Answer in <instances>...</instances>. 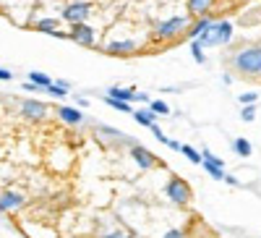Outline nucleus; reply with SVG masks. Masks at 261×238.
Wrapping results in <instances>:
<instances>
[{"label":"nucleus","instance_id":"c756f323","mask_svg":"<svg viewBox=\"0 0 261 238\" xmlns=\"http://www.w3.org/2000/svg\"><path fill=\"white\" fill-rule=\"evenodd\" d=\"M134 100L136 102H149V94L146 92H134Z\"/></svg>","mask_w":261,"mask_h":238},{"label":"nucleus","instance_id":"2eb2a0df","mask_svg":"<svg viewBox=\"0 0 261 238\" xmlns=\"http://www.w3.org/2000/svg\"><path fill=\"white\" fill-rule=\"evenodd\" d=\"M214 0H188V11L193 16H206V11L212 8Z\"/></svg>","mask_w":261,"mask_h":238},{"label":"nucleus","instance_id":"f3484780","mask_svg":"<svg viewBox=\"0 0 261 238\" xmlns=\"http://www.w3.org/2000/svg\"><path fill=\"white\" fill-rule=\"evenodd\" d=\"M232 149H235V152L241 155V157H248V155L253 152V149H251V141H248L246 136H238V139L232 141Z\"/></svg>","mask_w":261,"mask_h":238},{"label":"nucleus","instance_id":"20e7f679","mask_svg":"<svg viewBox=\"0 0 261 238\" xmlns=\"http://www.w3.org/2000/svg\"><path fill=\"white\" fill-rule=\"evenodd\" d=\"M165 194H167V199L170 202H175L178 207H186L191 202V186L183 181V178H170V183L165 186Z\"/></svg>","mask_w":261,"mask_h":238},{"label":"nucleus","instance_id":"39448f33","mask_svg":"<svg viewBox=\"0 0 261 238\" xmlns=\"http://www.w3.org/2000/svg\"><path fill=\"white\" fill-rule=\"evenodd\" d=\"M201 168L209 173L214 181H222L225 178V162H222V157L212 155L209 149H204V152H201Z\"/></svg>","mask_w":261,"mask_h":238},{"label":"nucleus","instance_id":"1a4fd4ad","mask_svg":"<svg viewBox=\"0 0 261 238\" xmlns=\"http://www.w3.org/2000/svg\"><path fill=\"white\" fill-rule=\"evenodd\" d=\"M130 157L136 160V165H139L141 170H149V168L157 165V157L151 155L146 147H141V144H134V147H130Z\"/></svg>","mask_w":261,"mask_h":238},{"label":"nucleus","instance_id":"f704fd0d","mask_svg":"<svg viewBox=\"0 0 261 238\" xmlns=\"http://www.w3.org/2000/svg\"><path fill=\"white\" fill-rule=\"evenodd\" d=\"M167 147H170V149H175V152H180V144H178V141H172V139H167Z\"/></svg>","mask_w":261,"mask_h":238},{"label":"nucleus","instance_id":"b1692460","mask_svg":"<svg viewBox=\"0 0 261 238\" xmlns=\"http://www.w3.org/2000/svg\"><path fill=\"white\" fill-rule=\"evenodd\" d=\"M191 55H193V60L199 63V66H201V63L206 60V55H204V47H201L196 39H191Z\"/></svg>","mask_w":261,"mask_h":238},{"label":"nucleus","instance_id":"4468645a","mask_svg":"<svg viewBox=\"0 0 261 238\" xmlns=\"http://www.w3.org/2000/svg\"><path fill=\"white\" fill-rule=\"evenodd\" d=\"M134 92H136V89H123V86H110V89H107V97L120 100V102H134Z\"/></svg>","mask_w":261,"mask_h":238},{"label":"nucleus","instance_id":"c85d7f7f","mask_svg":"<svg viewBox=\"0 0 261 238\" xmlns=\"http://www.w3.org/2000/svg\"><path fill=\"white\" fill-rule=\"evenodd\" d=\"M162 238H183V230H180V228H172V230H167Z\"/></svg>","mask_w":261,"mask_h":238},{"label":"nucleus","instance_id":"9d476101","mask_svg":"<svg viewBox=\"0 0 261 238\" xmlns=\"http://www.w3.org/2000/svg\"><path fill=\"white\" fill-rule=\"evenodd\" d=\"M136 42L134 39H113V42H107L105 45V53H110V55H130V53H136Z\"/></svg>","mask_w":261,"mask_h":238},{"label":"nucleus","instance_id":"ddd939ff","mask_svg":"<svg viewBox=\"0 0 261 238\" xmlns=\"http://www.w3.org/2000/svg\"><path fill=\"white\" fill-rule=\"evenodd\" d=\"M209 24H212V21H209L206 16H199V21H196V24H191L186 34H188L191 39H199V37H201V34H204V32L209 29Z\"/></svg>","mask_w":261,"mask_h":238},{"label":"nucleus","instance_id":"f8f14e48","mask_svg":"<svg viewBox=\"0 0 261 238\" xmlns=\"http://www.w3.org/2000/svg\"><path fill=\"white\" fill-rule=\"evenodd\" d=\"M58 118H60L63 123H68V126H79V123L84 121V115H81L79 107H58Z\"/></svg>","mask_w":261,"mask_h":238},{"label":"nucleus","instance_id":"473e14b6","mask_svg":"<svg viewBox=\"0 0 261 238\" xmlns=\"http://www.w3.org/2000/svg\"><path fill=\"white\" fill-rule=\"evenodd\" d=\"M102 238H128V235H123V233H118V230H113V233H105Z\"/></svg>","mask_w":261,"mask_h":238},{"label":"nucleus","instance_id":"7c9ffc66","mask_svg":"<svg viewBox=\"0 0 261 238\" xmlns=\"http://www.w3.org/2000/svg\"><path fill=\"white\" fill-rule=\"evenodd\" d=\"M13 79V74L11 71H6V68H0V81H11Z\"/></svg>","mask_w":261,"mask_h":238},{"label":"nucleus","instance_id":"5701e85b","mask_svg":"<svg viewBox=\"0 0 261 238\" xmlns=\"http://www.w3.org/2000/svg\"><path fill=\"white\" fill-rule=\"evenodd\" d=\"M105 102L110 105V107H115V110H120V113H134L130 102H120V100H113V97H107V94H105Z\"/></svg>","mask_w":261,"mask_h":238},{"label":"nucleus","instance_id":"f03ea898","mask_svg":"<svg viewBox=\"0 0 261 238\" xmlns=\"http://www.w3.org/2000/svg\"><path fill=\"white\" fill-rule=\"evenodd\" d=\"M232 39V24L230 21H220V24H209V29L196 39L201 47H217V45H227V42Z\"/></svg>","mask_w":261,"mask_h":238},{"label":"nucleus","instance_id":"2f4dec72","mask_svg":"<svg viewBox=\"0 0 261 238\" xmlns=\"http://www.w3.org/2000/svg\"><path fill=\"white\" fill-rule=\"evenodd\" d=\"M55 84L60 86V89H63V92H71V84H68V81H63V79H60V81H55Z\"/></svg>","mask_w":261,"mask_h":238},{"label":"nucleus","instance_id":"6ab92c4d","mask_svg":"<svg viewBox=\"0 0 261 238\" xmlns=\"http://www.w3.org/2000/svg\"><path fill=\"white\" fill-rule=\"evenodd\" d=\"M29 81H32V84H37L39 89H47V86L53 84V79H50L47 74H39V71H32V74H29Z\"/></svg>","mask_w":261,"mask_h":238},{"label":"nucleus","instance_id":"9b49d317","mask_svg":"<svg viewBox=\"0 0 261 238\" xmlns=\"http://www.w3.org/2000/svg\"><path fill=\"white\" fill-rule=\"evenodd\" d=\"M24 204V197L16 191H3L0 194V212H11V209H18Z\"/></svg>","mask_w":261,"mask_h":238},{"label":"nucleus","instance_id":"7ed1b4c3","mask_svg":"<svg viewBox=\"0 0 261 238\" xmlns=\"http://www.w3.org/2000/svg\"><path fill=\"white\" fill-rule=\"evenodd\" d=\"M188 27H191V24H188L186 16H172V18L160 21V24L154 27V37H157V39H175V37L186 34Z\"/></svg>","mask_w":261,"mask_h":238},{"label":"nucleus","instance_id":"a878e982","mask_svg":"<svg viewBox=\"0 0 261 238\" xmlns=\"http://www.w3.org/2000/svg\"><path fill=\"white\" fill-rule=\"evenodd\" d=\"M241 118H243L246 123H251V121L256 118V105H246L243 110H241Z\"/></svg>","mask_w":261,"mask_h":238},{"label":"nucleus","instance_id":"4be33fe9","mask_svg":"<svg viewBox=\"0 0 261 238\" xmlns=\"http://www.w3.org/2000/svg\"><path fill=\"white\" fill-rule=\"evenodd\" d=\"M130 115L136 118V123H141V126H146V128L157 123V121H154V115H151L149 110H136V113H130Z\"/></svg>","mask_w":261,"mask_h":238},{"label":"nucleus","instance_id":"72a5a7b5","mask_svg":"<svg viewBox=\"0 0 261 238\" xmlns=\"http://www.w3.org/2000/svg\"><path fill=\"white\" fill-rule=\"evenodd\" d=\"M225 183H230V186H238V178L235 176H227V173H225V178H222Z\"/></svg>","mask_w":261,"mask_h":238},{"label":"nucleus","instance_id":"393cba45","mask_svg":"<svg viewBox=\"0 0 261 238\" xmlns=\"http://www.w3.org/2000/svg\"><path fill=\"white\" fill-rule=\"evenodd\" d=\"M256 100H258V92H243L241 97H238L241 105H256Z\"/></svg>","mask_w":261,"mask_h":238},{"label":"nucleus","instance_id":"423d86ee","mask_svg":"<svg viewBox=\"0 0 261 238\" xmlns=\"http://www.w3.org/2000/svg\"><path fill=\"white\" fill-rule=\"evenodd\" d=\"M89 13H92V3H71V6H65L63 18L71 21V24H84Z\"/></svg>","mask_w":261,"mask_h":238},{"label":"nucleus","instance_id":"a211bd4d","mask_svg":"<svg viewBox=\"0 0 261 238\" xmlns=\"http://www.w3.org/2000/svg\"><path fill=\"white\" fill-rule=\"evenodd\" d=\"M149 113L151 115H170V105L162 100H149Z\"/></svg>","mask_w":261,"mask_h":238},{"label":"nucleus","instance_id":"cd10ccee","mask_svg":"<svg viewBox=\"0 0 261 238\" xmlns=\"http://www.w3.org/2000/svg\"><path fill=\"white\" fill-rule=\"evenodd\" d=\"M149 128H151V134H154V136H157V141H162V144H167V136L162 134V128H160L157 123H154V126H149Z\"/></svg>","mask_w":261,"mask_h":238},{"label":"nucleus","instance_id":"f257e3e1","mask_svg":"<svg viewBox=\"0 0 261 238\" xmlns=\"http://www.w3.org/2000/svg\"><path fill=\"white\" fill-rule=\"evenodd\" d=\"M232 68L241 76H248V79L261 76V45H248L241 53H235L232 55Z\"/></svg>","mask_w":261,"mask_h":238},{"label":"nucleus","instance_id":"412c9836","mask_svg":"<svg viewBox=\"0 0 261 238\" xmlns=\"http://www.w3.org/2000/svg\"><path fill=\"white\" fill-rule=\"evenodd\" d=\"M180 152H183L193 165H201V152H199L196 147H191V144H180Z\"/></svg>","mask_w":261,"mask_h":238},{"label":"nucleus","instance_id":"6e6552de","mask_svg":"<svg viewBox=\"0 0 261 238\" xmlns=\"http://www.w3.org/2000/svg\"><path fill=\"white\" fill-rule=\"evenodd\" d=\"M21 113H24V118H29V121H42L47 115V105L39 102V100H24L21 102Z\"/></svg>","mask_w":261,"mask_h":238},{"label":"nucleus","instance_id":"dca6fc26","mask_svg":"<svg viewBox=\"0 0 261 238\" xmlns=\"http://www.w3.org/2000/svg\"><path fill=\"white\" fill-rule=\"evenodd\" d=\"M97 134L99 136H107V139H115V141H130L125 134L115 131V128H110V126H97Z\"/></svg>","mask_w":261,"mask_h":238},{"label":"nucleus","instance_id":"0eeeda50","mask_svg":"<svg viewBox=\"0 0 261 238\" xmlns=\"http://www.w3.org/2000/svg\"><path fill=\"white\" fill-rule=\"evenodd\" d=\"M68 37L73 42H79V45H84V47H92L94 45V29L89 24H71Z\"/></svg>","mask_w":261,"mask_h":238},{"label":"nucleus","instance_id":"aec40b11","mask_svg":"<svg viewBox=\"0 0 261 238\" xmlns=\"http://www.w3.org/2000/svg\"><path fill=\"white\" fill-rule=\"evenodd\" d=\"M37 32L55 34L58 32V18H42V21H37Z\"/></svg>","mask_w":261,"mask_h":238},{"label":"nucleus","instance_id":"bb28decb","mask_svg":"<svg viewBox=\"0 0 261 238\" xmlns=\"http://www.w3.org/2000/svg\"><path fill=\"white\" fill-rule=\"evenodd\" d=\"M47 92H50L53 97H58V100H60V97H65V94H68V92H63V89H60V86H58L55 81H53V84L47 86Z\"/></svg>","mask_w":261,"mask_h":238}]
</instances>
